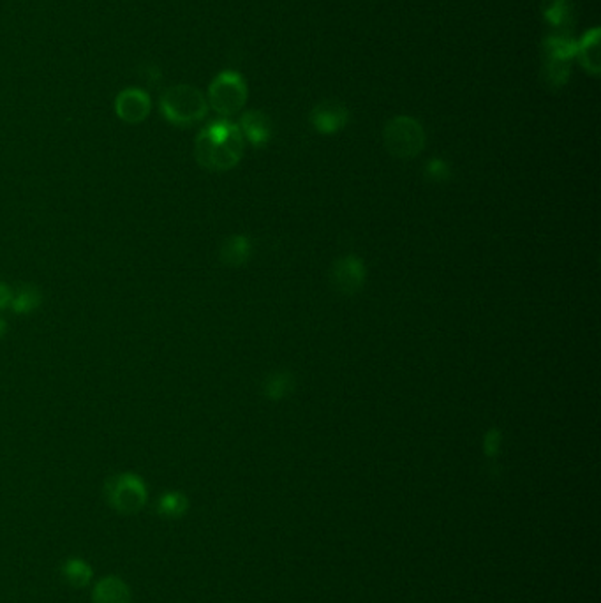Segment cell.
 I'll return each instance as SVG.
<instances>
[{
    "label": "cell",
    "instance_id": "6da1fadb",
    "mask_svg": "<svg viewBox=\"0 0 601 603\" xmlns=\"http://www.w3.org/2000/svg\"><path fill=\"white\" fill-rule=\"evenodd\" d=\"M244 145L246 139L237 124L216 120L196 138L194 158L198 165L209 171H228L240 163Z\"/></svg>",
    "mask_w": 601,
    "mask_h": 603
},
{
    "label": "cell",
    "instance_id": "7a4b0ae2",
    "mask_svg": "<svg viewBox=\"0 0 601 603\" xmlns=\"http://www.w3.org/2000/svg\"><path fill=\"white\" fill-rule=\"evenodd\" d=\"M161 113L164 118L178 128H189L201 122L209 113L207 97L191 85H175L161 96Z\"/></svg>",
    "mask_w": 601,
    "mask_h": 603
},
{
    "label": "cell",
    "instance_id": "3957f363",
    "mask_svg": "<svg viewBox=\"0 0 601 603\" xmlns=\"http://www.w3.org/2000/svg\"><path fill=\"white\" fill-rule=\"evenodd\" d=\"M576 54V41L566 32L548 36L544 41L542 78L548 88H563L572 73V60Z\"/></svg>",
    "mask_w": 601,
    "mask_h": 603
},
{
    "label": "cell",
    "instance_id": "277c9868",
    "mask_svg": "<svg viewBox=\"0 0 601 603\" xmlns=\"http://www.w3.org/2000/svg\"><path fill=\"white\" fill-rule=\"evenodd\" d=\"M425 139L427 138L422 124L406 115L392 118L382 129L384 148L390 156L401 161H411L418 158L425 148Z\"/></svg>",
    "mask_w": 601,
    "mask_h": 603
},
{
    "label": "cell",
    "instance_id": "5b68a950",
    "mask_svg": "<svg viewBox=\"0 0 601 603\" xmlns=\"http://www.w3.org/2000/svg\"><path fill=\"white\" fill-rule=\"evenodd\" d=\"M103 493L109 506L124 516L138 514L148 499L145 482L135 473H118L109 476L105 482Z\"/></svg>",
    "mask_w": 601,
    "mask_h": 603
},
{
    "label": "cell",
    "instance_id": "8992f818",
    "mask_svg": "<svg viewBox=\"0 0 601 603\" xmlns=\"http://www.w3.org/2000/svg\"><path fill=\"white\" fill-rule=\"evenodd\" d=\"M247 85L235 71H224L214 78L209 88V105L222 117H231L244 108Z\"/></svg>",
    "mask_w": 601,
    "mask_h": 603
},
{
    "label": "cell",
    "instance_id": "52a82bcc",
    "mask_svg": "<svg viewBox=\"0 0 601 603\" xmlns=\"http://www.w3.org/2000/svg\"><path fill=\"white\" fill-rule=\"evenodd\" d=\"M367 281V267L363 260L355 254L341 256L330 269V282L333 290L344 297L356 295L363 290Z\"/></svg>",
    "mask_w": 601,
    "mask_h": 603
},
{
    "label": "cell",
    "instance_id": "ba28073f",
    "mask_svg": "<svg viewBox=\"0 0 601 603\" xmlns=\"http://www.w3.org/2000/svg\"><path fill=\"white\" fill-rule=\"evenodd\" d=\"M152 110L150 96L141 88H126L115 99V113L126 124L143 122Z\"/></svg>",
    "mask_w": 601,
    "mask_h": 603
},
{
    "label": "cell",
    "instance_id": "9c48e42d",
    "mask_svg": "<svg viewBox=\"0 0 601 603\" xmlns=\"http://www.w3.org/2000/svg\"><path fill=\"white\" fill-rule=\"evenodd\" d=\"M350 111L339 101H323L311 111V124L320 135H335L346 128Z\"/></svg>",
    "mask_w": 601,
    "mask_h": 603
},
{
    "label": "cell",
    "instance_id": "30bf717a",
    "mask_svg": "<svg viewBox=\"0 0 601 603\" xmlns=\"http://www.w3.org/2000/svg\"><path fill=\"white\" fill-rule=\"evenodd\" d=\"M242 137L254 147H263L272 138V120L267 113L260 110L247 111L240 120Z\"/></svg>",
    "mask_w": 601,
    "mask_h": 603
},
{
    "label": "cell",
    "instance_id": "8fae6325",
    "mask_svg": "<svg viewBox=\"0 0 601 603\" xmlns=\"http://www.w3.org/2000/svg\"><path fill=\"white\" fill-rule=\"evenodd\" d=\"M131 588L124 578L103 577L92 591V603H131Z\"/></svg>",
    "mask_w": 601,
    "mask_h": 603
},
{
    "label": "cell",
    "instance_id": "7c38bea8",
    "mask_svg": "<svg viewBox=\"0 0 601 603\" xmlns=\"http://www.w3.org/2000/svg\"><path fill=\"white\" fill-rule=\"evenodd\" d=\"M252 256V242L247 235H231L219 247V260L228 267H242Z\"/></svg>",
    "mask_w": 601,
    "mask_h": 603
},
{
    "label": "cell",
    "instance_id": "4fadbf2b",
    "mask_svg": "<svg viewBox=\"0 0 601 603\" xmlns=\"http://www.w3.org/2000/svg\"><path fill=\"white\" fill-rule=\"evenodd\" d=\"M580 66L591 73V75H600L601 58H600V28H593L584 36L580 43H576V54Z\"/></svg>",
    "mask_w": 601,
    "mask_h": 603
},
{
    "label": "cell",
    "instance_id": "5bb4252c",
    "mask_svg": "<svg viewBox=\"0 0 601 603\" xmlns=\"http://www.w3.org/2000/svg\"><path fill=\"white\" fill-rule=\"evenodd\" d=\"M58 572L69 586H73L76 589H82L85 586H88L92 577H94L92 567L88 565V561H85L82 557L64 559Z\"/></svg>",
    "mask_w": 601,
    "mask_h": 603
},
{
    "label": "cell",
    "instance_id": "9a60e30c",
    "mask_svg": "<svg viewBox=\"0 0 601 603\" xmlns=\"http://www.w3.org/2000/svg\"><path fill=\"white\" fill-rule=\"evenodd\" d=\"M295 376L290 371H275L265 378L261 392L270 401H282L295 390Z\"/></svg>",
    "mask_w": 601,
    "mask_h": 603
},
{
    "label": "cell",
    "instance_id": "2e32d148",
    "mask_svg": "<svg viewBox=\"0 0 601 603\" xmlns=\"http://www.w3.org/2000/svg\"><path fill=\"white\" fill-rule=\"evenodd\" d=\"M542 11L552 27L568 28L574 24V0H544Z\"/></svg>",
    "mask_w": 601,
    "mask_h": 603
},
{
    "label": "cell",
    "instance_id": "e0dca14e",
    "mask_svg": "<svg viewBox=\"0 0 601 603\" xmlns=\"http://www.w3.org/2000/svg\"><path fill=\"white\" fill-rule=\"evenodd\" d=\"M188 508H189L188 496L178 491L163 494L158 501V514L166 519H178L188 512Z\"/></svg>",
    "mask_w": 601,
    "mask_h": 603
},
{
    "label": "cell",
    "instance_id": "ac0fdd59",
    "mask_svg": "<svg viewBox=\"0 0 601 603\" xmlns=\"http://www.w3.org/2000/svg\"><path fill=\"white\" fill-rule=\"evenodd\" d=\"M13 291H15V295H13L11 309L20 312V314H27V312L36 311L41 305V301H43L39 288L34 286V284H22Z\"/></svg>",
    "mask_w": 601,
    "mask_h": 603
},
{
    "label": "cell",
    "instance_id": "d6986e66",
    "mask_svg": "<svg viewBox=\"0 0 601 603\" xmlns=\"http://www.w3.org/2000/svg\"><path fill=\"white\" fill-rule=\"evenodd\" d=\"M423 175L431 182H446L452 177V168L444 159H429L423 168Z\"/></svg>",
    "mask_w": 601,
    "mask_h": 603
},
{
    "label": "cell",
    "instance_id": "ffe728a7",
    "mask_svg": "<svg viewBox=\"0 0 601 603\" xmlns=\"http://www.w3.org/2000/svg\"><path fill=\"white\" fill-rule=\"evenodd\" d=\"M501 439H503V434L499 429H489L485 433V439H484V448H485V454L494 457L499 448H501Z\"/></svg>",
    "mask_w": 601,
    "mask_h": 603
},
{
    "label": "cell",
    "instance_id": "44dd1931",
    "mask_svg": "<svg viewBox=\"0 0 601 603\" xmlns=\"http://www.w3.org/2000/svg\"><path fill=\"white\" fill-rule=\"evenodd\" d=\"M15 291L7 284H0V309H7L13 303Z\"/></svg>",
    "mask_w": 601,
    "mask_h": 603
},
{
    "label": "cell",
    "instance_id": "7402d4cb",
    "mask_svg": "<svg viewBox=\"0 0 601 603\" xmlns=\"http://www.w3.org/2000/svg\"><path fill=\"white\" fill-rule=\"evenodd\" d=\"M4 333H5V322L0 318V339L4 337Z\"/></svg>",
    "mask_w": 601,
    "mask_h": 603
}]
</instances>
